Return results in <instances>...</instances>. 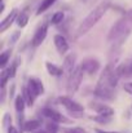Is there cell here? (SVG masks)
<instances>
[{"mask_svg":"<svg viewBox=\"0 0 132 133\" xmlns=\"http://www.w3.org/2000/svg\"><path fill=\"white\" fill-rule=\"evenodd\" d=\"M109 8H110V1L105 0V1L100 3L92 12H89V14L82 21V23L79 25V27L77 30V38H80V36L86 35L88 31L104 17V14L108 12Z\"/></svg>","mask_w":132,"mask_h":133,"instance_id":"cell-1","label":"cell"},{"mask_svg":"<svg viewBox=\"0 0 132 133\" xmlns=\"http://www.w3.org/2000/svg\"><path fill=\"white\" fill-rule=\"evenodd\" d=\"M113 65L109 63L104 72L101 74L100 79H98V83L96 85V89H95V94L98 97V98H102V99H113L114 98V89L111 88L110 85V75L113 72Z\"/></svg>","mask_w":132,"mask_h":133,"instance_id":"cell-2","label":"cell"},{"mask_svg":"<svg viewBox=\"0 0 132 133\" xmlns=\"http://www.w3.org/2000/svg\"><path fill=\"white\" fill-rule=\"evenodd\" d=\"M132 30V9L126 13V16H123L109 31L108 35V42H113L117 40L124 35H130Z\"/></svg>","mask_w":132,"mask_h":133,"instance_id":"cell-3","label":"cell"},{"mask_svg":"<svg viewBox=\"0 0 132 133\" xmlns=\"http://www.w3.org/2000/svg\"><path fill=\"white\" fill-rule=\"evenodd\" d=\"M83 69H82V66H79V67H77L75 70H74V72L70 75V78H69V80H67V94H75L77 93V90L79 89L80 87V83H82V80H83Z\"/></svg>","mask_w":132,"mask_h":133,"instance_id":"cell-4","label":"cell"},{"mask_svg":"<svg viewBox=\"0 0 132 133\" xmlns=\"http://www.w3.org/2000/svg\"><path fill=\"white\" fill-rule=\"evenodd\" d=\"M27 90H29L30 96H31L34 99H35L38 96H40V94H43V93H44L43 83H42L39 79H36V78H33V79H30V80H29Z\"/></svg>","mask_w":132,"mask_h":133,"instance_id":"cell-5","label":"cell"},{"mask_svg":"<svg viewBox=\"0 0 132 133\" xmlns=\"http://www.w3.org/2000/svg\"><path fill=\"white\" fill-rule=\"evenodd\" d=\"M58 101H60V103H61L64 107H66L71 114H74V112H83V106L79 105L78 102L73 101V99L69 98V97H60Z\"/></svg>","mask_w":132,"mask_h":133,"instance_id":"cell-6","label":"cell"},{"mask_svg":"<svg viewBox=\"0 0 132 133\" xmlns=\"http://www.w3.org/2000/svg\"><path fill=\"white\" fill-rule=\"evenodd\" d=\"M47 32H48V22H44L38 27L36 32L34 34V38H33V42H31L33 45L39 46L42 44L44 42V39H45V36H47Z\"/></svg>","mask_w":132,"mask_h":133,"instance_id":"cell-7","label":"cell"},{"mask_svg":"<svg viewBox=\"0 0 132 133\" xmlns=\"http://www.w3.org/2000/svg\"><path fill=\"white\" fill-rule=\"evenodd\" d=\"M75 62H77V54L75 53H71V54H69L65 58V61H64V74L67 78H70V75L77 69L75 67Z\"/></svg>","mask_w":132,"mask_h":133,"instance_id":"cell-8","label":"cell"},{"mask_svg":"<svg viewBox=\"0 0 132 133\" xmlns=\"http://www.w3.org/2000/svg\"><path fill=\"white\" fill-rule=\"evenodd\" d=\"M82 69L84 72H87L89 75H93L98 71L100 69V62L95 58H87L82 62Z\"/></svg>","mask_w":132,"mask_h":133,"instance_id":"cell-9","label":"cell"},{"mask_svg":"<svg viewBox=\"0 0 132 133\" xmlns=\"http://www.w3.org/2000/svg\"><path fill=\"white\" fill-rule=\"evenodd\" d=\"M43 114L47 118H49L52 122H54V123H70V120L67 118H65L64 115H61L58 111H56L53 109H49V107L44 109Z\"/></svg>","mask_w":132,"mask_h":133,"instance_id":"cell-10","label":"cell"},{"mask_svg":"<svg viewBox=\"0 0 132 133\" xmlns=\"http://www.w3.org/2000/svg\"><path fill=\"white\" fill-rule=\"evenodd\" d=\"M91 109L95 110L100 116H105V118H110V116L114 114V110H113L111 107H109V106H106V105H102V103H96V102H93V103H91Z\"/></svg>","mask_w":132,"mask_h":133,"instance_id":"cell-11","label":"cell"},{"mask_svg":"<svg viewBox=\"0 0 132 133\" xmlns=\"http://www.w3.org/2000/svg\"><path fill=\"white\" fill-rule=\"evenodd\" d=\"M17 17H18V10H17V9H13L7 17L0 22V32H4L7 29H9L10 25H12L14 21H17Z\"/></svg>","mask_w":132,"mask_h":133,"instance_id":"cell-12","label":"cell"},{"mask_svg":"<svg viewBox=\"0 0 132 133\" xmlns=\"http://www.w3.org/2000/svg\"><path fill=\"white\" fill-rule=\"evenodd\" d=\"M54 45L57 48V50L62 54V53H66L69 50V43L67 40L65 39V36L62 35H56L54 36Z\"/></svg>","mask_w":132,"mask_h":133,"instance_id":"cell-13","label":"cell"},{"mask_svg":"<svg viewBox=\"0 0 132 133\" xmlns=\"http://www.w3.org/2000/svg\"><path fill=\"white\" fill-rule=\"evenodd\" d=\"M45 67H47L49 75H52V76H60V75L64 74V69H61V67H58V66H56V65H53L51 62H47Z\"/></svg>","mask_w":132,"mask_h":133,"instance_id":"cell-14","label":"cell"},{"mask_svg":"<svg viewBox=\"0 0 132 133\" xmlns=\"http://www.w3.org/2000/svg\"><path fill=\"white\" fill-rule=\"evenodd\" d=\"M16 22H17L18 27H25V26L27 25V22H29V12H27V9H25L23 12H21V13L18 14Z\"/></svg>","mask_w":132,"mask_h":133,"instance_id":"cell-15","label":"cell"},{"mask_svg":"<svg viewBox=\"0 0 132 133\" xmlns=\"http://www.w3.org/2000/svg\"><path fill=\"white\" fill-rule=\"evenodd\" d=\"M40 125H42V123L39 120H30V122H26L25 123V129L23 131H26V132H34V131L39 129Z\"/></svg>","mask_w":132,"mask_h":133,"instance_id":"cell-16","label":"cell"},{"mask_svg":"<svg viewBox=\"0 0 132 133\" xmlns=\"http://www.w3.org/2000/svg\"><path fill=\"white\" fill-rule=\"evenodd\" d=\"M25 106H26V102H25L23 97H22V96H17V98H16V102H14L16 111H17L18 114L23 112V110H25Z\"/></svg>","mask_w":132,"mask_h":133,"instance_id":"cell-17","label":"cell"},{"mask_svg":"<svg viewBox=\"0 0 132 133\" xmlns=\"http://www.w3.org/2000/svg\"><path fill=\"white\" fill-rule=\"evenodd\" d=\"M57 0H43L42 1V4H40V6L38 8V12H36V14H42V13H44L47 9H49L54 3H56Z\"/></svg>","mask_w":132,"mask_h":133,"instance_id":"cell-18","label":"cell"},{"mask_svg":"<svg viewBox=\"0 0 132 133\" xmlns=\"http://www.w3.org/2000/svg\"><path fill=\"white\" fill-rule=\"evenodd\" d=\"M9 57H10V49H8V50H5V52L1 53V56H0V67L1 69H4L7 66Z\"/></svg>","mask_w":132,"mask_h":133,"instance_id":"cell-19","label":"cell"},{"mask_svg":"<svg viewBox=\"0 0 132 133\" xmlns=\"http://www.w3.org/2000/svg\"><path fill=\"white\" fill-rule=\"evenodd\" d=\"M64 17H65V16H64V12H56V13L52 16V21H51V22H52L53 25H58L60 22H62Z\"/></svg>","mask_w":132,"mask_h":133,"instance_id":"cell-20","label":"cell"},{"mask_svg":"<svg viewBox=\"0 0 132 133\" xmlns=\"http://www.w3.org/2000/svg\"><path fill=\"white\" fill-rule=\"evenodd\" d=\"M22 97H23V99H25V102H26L27 106H33V103H34V98L30 96V93H29L27 88H23V94H22Z\"/></svg>","mask_w":132,"mask_h":133,"instance_id":"cell-21","label":"cell"},{"mask_svg":"<svg viewBox=\"0 0 132 133\" xmlns=\"http://www.w3.org/2000/svg\"><path fill=\"white\" fill-rule=\"evenodd\" d=\"M0 75H1L0 85H1V89H4V87H5V84H7V82H8V79H9L10 76H9V74H8V71H7V70H3Z\"/></svg>","mask_w":132,"mask_h":133,"instance_id":"cell-22","label":"cell"},{"mask_svg":"<svg viewBox=\"0 0 132 133\" xmlns=\"http://www.w3.org/2000/svg\"><path fill=\"white\" fill-rule=\"evenodd\" d=\"M62 133H87L83 128H62Z\"/></svg>","mask_w":132,"mask_h":133,"instance_id":"cell-23","label":"cell"},{"mask_svg":"<svg viewBox=\"0 0 132 133\" xmlns=\"http://www.w3.org/2000/svg\"><path fill=\"white\" fill-rule=\"evenodd\" d=\"M58 131V125L53 122V123H49V124H47V133H56Z\"/></svg>","mask_w":132,"mask_h":133,"instance_id":"cell-24","label":"cell"},{"mask_svg":"<svg viewBox=\"0 0 132 133\" xmlns=\"http://www.w3.org/2000/svg\"><path fill=\"white\" fill-rule=\"evenodd\" d=\"M17 62H18V61L13 62V63H12V66H10L8 70H7L10 78H14V75H16V70H17V66H18V63H17Z\"/></svg>","mask_w":132,"mask_h":133,"instance_id":"cell-25","label":"cell"},{"mask_svg":"<svg viewBox=\"0 0 132 133\" xmlns=\"http://www.w3.org/2000/svg\"><path fill=\"white\" fill-rule=\"evenodd\" d=\"M124 75L126 76H132V61L130 63L124 65Z\"/></svg>","mask_w":132,"mask_h":133,"instance_id":"cell-26","label":"cell"},{"mask_svg":"<svg viewBox=\"0 0 132 133\" xmlns=\"http://www.w3.org/2000/svg\"><path fill=\"white\" fill-rule=\"evenodd\" d=\"M9 119H10V116H9L8 114H5L4 120H3V125H4V128H9V127H12V125L9 124Z\"/></svg>","mask_w":132,"mask_h":133,"instance_id":"cell-27","label":"cell"},{"mask_svg":"<svg viewBox=\"0 0 132 133\" xmlns=\"http://www.w3.org/2000/svg\"><path fill=\"white\" fill-rule=\"evenodd\" d=\"M124 90L128 92V93H132V83H127L124 84Z\"/></svg>","mask_w":132,"mask_h":133,"instance_id":"cell-28","label":"cell"},{"mask_svg":"<svg viewBox=\"0 0 132 133\" xmlns=\"http://www.w3.org/2000/svg\"><path fill=\"white\" fill-rule=\"evenodd\" d=\"M8 133H20L17 131V128H14V127H9L8 128Z\"/></svg>","mask_w":132,"mask_h":133,"instance_id":"cell-29","label":"cell"},{"mask_svg":"<svg viewBox=\"0 0 132 133\" xmlns=\"http://www.w3.org/2000/svg\"><path fill=\"white\" fill-rule=\"evenodd\" d=\"M96 133H121V132H111V131H102V129H96Z\"/></svg>","mask_w":132,"mask_h":133,"instance_id":"cell-30","label":"cell"}]
</instances>
